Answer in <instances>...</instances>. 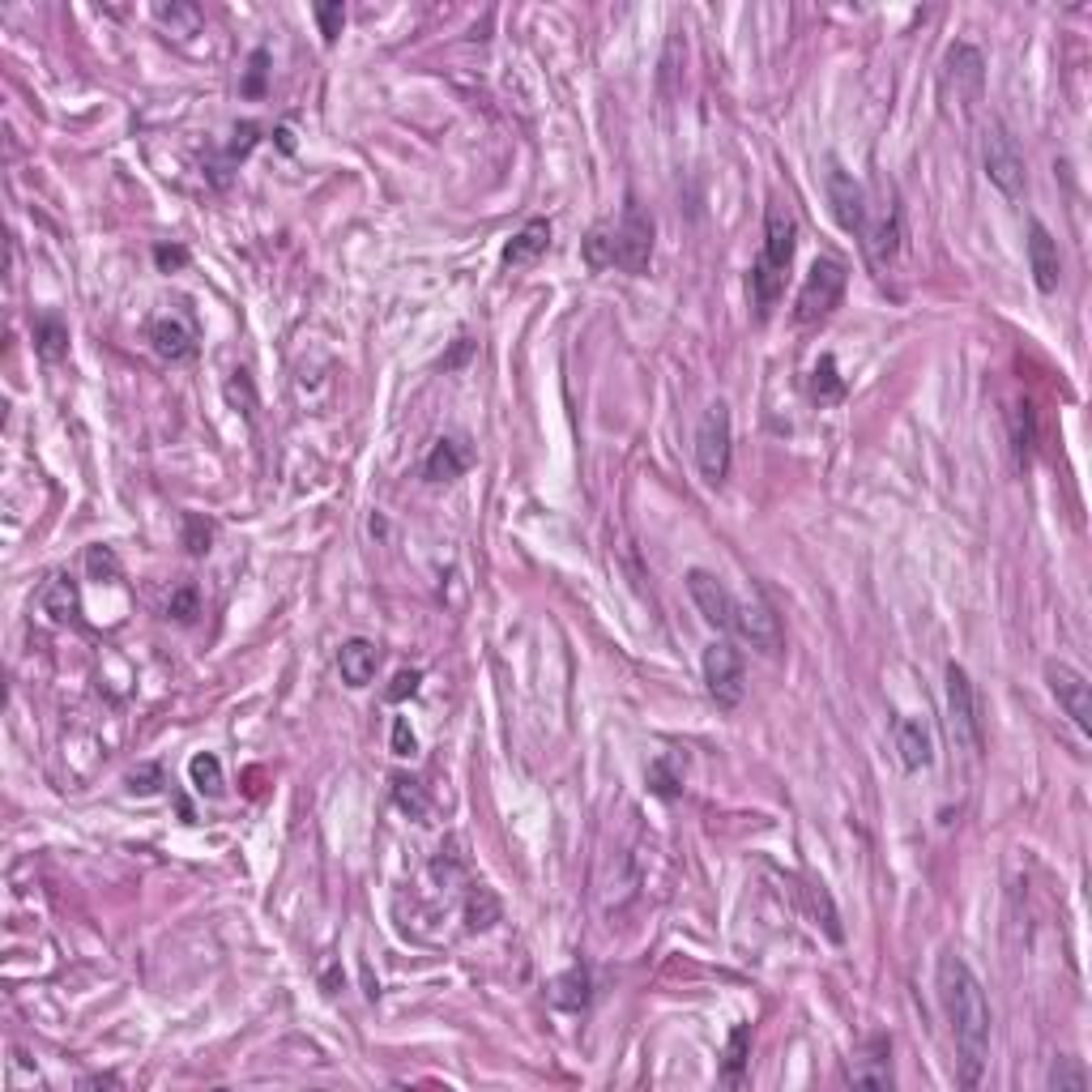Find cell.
Listing matches in <instances>:
<instances>
[{"mask_svg": "<svg viewBox=\"0 0 1092 1092\" xmlns=\"http://www.w3.org/2000/svg\"><path fill=\"white\" fill-rule=\"evenodd\" d=\"M935 990H939V1003H943V1016H947V1028H951V1041H955V1075H961L965 1088H977L982 1071H986V1059H990V1003H986V990H982L977 973L969 969V961H965V955H955V951L939 955Z\"/></svg>", "mask_w": 1092, "mask_h": 1092, "instance_id": "obj_1", "label": "cell"}, {"mask_svg": "<svg viewBox=\"0 0 1092 1092\" xmlns=\"http://www.w3.org/2000/svg\"><path fill=\"white\" fill-rule=\"evenodd\" d=\"M794 248H798V222L794 214L772 201L768 214H764V248L751 265V307H755V321H768L772 307H777L781 291H786V273L794 265Z\"/></svg>", "mask_w": 1092, "mask_h": 1092, "instance_id": "obj_2", "label": "cell"}, {"mask_svg": "<svg viewBox=\"0 0 1092 1092\" xmlns=\"http://www.w3.org/2000/svg\"><path fill=\"white\" fill-rule=\"evenodd\" d=\"M730 457H735V423H730V405L709 401L704 415L696 423V470L709 487H721L730 478Z\"/></svg>", "mask_w": 1092, "mask_h": 1092, "instance_id": "obj_3", "label": "cell"}, {"mask_svg": "<svg viewBox=\"0 0 1092 1092\" xmlns=\"http://www.w3.org/2000/svg\"><path fill=\"white\" fill-rule=\"evenodd\" d=\"M982 167H986V179L1003 193L1008 201H1024V189H1028V167H1024V154L1016 146V136L1003 120H990L986 124V136H982Z\"/></svg>", "mask_w": 1092, "mask_h": 1092, "instance_id": "obj_4", "label": "cell"}, {"mask_svg": "<svg viewBox=\"0 0 1092 1092\" xmlns=\"http://www.w3.org/2000/svg\"><path fill=\"white\" fill-rule=\"evenodd\" d=\"M845 282H849V273L837 256H815L806 278H802V291L794 299V321L815 325V321H824V316H833V307L845 295Z\"/></svg>", "mask_w": 1092, "mask_h": 1092, "instance_id": "obj_5", "label": "cell"}, {"mask_svg": "<svg viewBox=\"0 0 1092 1092\" xmlns=\"http://www.w3.org/2000/svg\"><path fill=\"white\" fill-rule=\"evenodd\" d=\"M947 730H951V743L969 751V755H982V717H977V692H973V678L965 666L947 662Z\"/></svg>", "mask_w": 1092, "mask_h": 1092, "instance_id": "obj_6", "label": "cell"}, {"mask_svg": "<svg viewBox=\"0 0 1092 1092\" xmlns=\"http://www.w3.org/2000/svg\"><path fill=\"white\" fill-rule=\"evenodd\" d=\"M700 670H704V688H709V696H713L717 709L730 713V709L743 704V696H747V670H743V653H739L735 641H713V645L704 649Z\"/></svg>", "mask_w": 1092, "mask_h": 1092, "instance_id": "obj_7", "label": "cell"}, {"mask_svg": "<svg viewBox=\"0 0 1092 1092\" xmlns=\"http://www.w3.org/2000/svg\"><path fill=\"white\" fill-rule=\"evenodd\" d=\"M862 252H867L871 269H888L900 252V240H904V226H900V209L892 197H867V218H862Z\"/></svg>", "mask_w": 1092, "mask_h": 1092, "instance_id": "obj_8", "label": "cell"}, {"mask_svg": "<svg viewBox=\"0 0 1092 1092\" xmlns=\"http://www.w3.org/2000/svg\"><path fill=\"white\" fill-rule=\"evenodd\" d=\"M653 260V218L641 209V201L627 197L623 218L615 226V265L623 273H645Z\"/></svg>", "mask_w": 1092, "mask_h": 1092, "instance_id": "obj_9", "label": "cell"}, {"mask_svg": "<svg viewBox=\"0 0 1092 1092\" xmlns=\"http://www.w3.org/2000/svg\"><path fill=\"white\" fill-rule=\"evenodd\" d=\"M1045 682H1050L1054 700L1063 704V713L1071 717V725L1079 735H1092V688L1088 678L1067 666V662H1045Z\"/></svg>", "mask_w": 1092, "mask_h": 1092, "instance_id": "obj_10", "label": "cell"}, {"mask_svg": "<svg viewBox=\"0 0 1092 1092\" xmlns=\"http://www.w3.org/2000/svg\"><path fill=\"white\" fill-rule=\"evenodd\" d=\"M688 594H692V602H696V611H700V619H704L709 627H717V631H730V627H735V602H739V598H735L713 572L692 568V572H688Z\"/></svg>", "mask_w": 1092, "mask_h": 1092, "instance_id": "obj_11", "label": "cell"}, {"mask_svg": "<svg viewBox=\"0 0 1092 1092\" xmlns=\"http://www.w3.org/2000/svg\"><path fill=\"white\" fill-rule=\"evenodd\" d=\"M824 189H828V205H833L837 226H841V231H853V235H858V231H862V218H867V189H862L841 163H828Z\"/></svg>", "mask_w": 1092, "mask_h": 1092, "instance_id": "obj_12", "label": "cell"}, {"mask_svg": "<svg viewBox=\"0 0 1092 1092\" xmlns=\"http://www.w3.org/2000/svg\"><path fill=\"white\" fill-rule=\"evenodd\" d=\"M730 631H739L743 641L751 649H760V653H777L781 649V619L772 615V606L760 594L747 598V602H735V627Z\"/></svg>", "mask_w": 1092, "mask_h": 1092, "instance_id": "obj_13", "label": "cell"}, {"mask_svg": "<svg viewBox=\"0 0 1092 1092\" xmlns=\"http://www.w3.org/2000/svg\"><path fill=\"white\" fill-rule=\"evenodd\" d=\"M1028 269L1033 282L1041 295H1054L1063 282V256H1059V240L1045 231L1041 222H1028Z\"/></svg>", "mask_w": 1092, "mask_h": 1092, "instance_id": "obj_14", "label": "cell"}, {"mask_svg": "<svg viewBox=\"0 0 1092 1092\" xmlns=\"http://www.w3.org/2000/svg\"><path fill=\"white\" fill-rule=\"evenodd\" d=\"M470 466H474L470 440L466 436H440L431 444V452L423 457V478L427 482H452V478H462Z\"/></svg>", "mask_w": 1092, "mask_h": 1092, "instance_id": "obj_15", "label": "cell"}, {"mask_svg": "<svg viewBox=\"0 0 1092 1092\" xmlns=\"http://www.w3.org/2000/svg\"><path fill=\"white\" fill-rule=\"evenodd\" d=\"M150 346H154L158 358L179 363V358H189L197 350V329H193L189 316H179V312L158 316V321L150 325Z\"/></svg>", "mask_w": 1092, "mask_h": 1092, "instance_id": "obj_16", "label": "cell"}, {"mask_svg": "<svg viewBox=\"0 0 1092 1092\" xmlns=\"http://www.w3.org/2000/svg\"><path fill=\"white\" fill-rule=\"evenodd\" d=\"M376 666H380V649L368 641V636H350V641L338 649V670H342L346 688H368L376 678Z\"/></svg>", "mask_w": 1092, "mask_h": 1092, "instance_id": "obj_17", "label": "cell"}, {"mask_svg": "<svg viewBox=\"0 0 1092 1092\" xmlns=\"http://www.w3.org/2000/svg\"><path fill=\"white\" fill-rule=\"evenodd\" d=\"M943 69H947V77H955V95H969V99L982 95L986 60H982V52L973 48V43H955V48L947 52V60H943Z\"/></svg>", "mask_w": 1092, "mask_h": 1092, "instance_id": "obj_18", "label": "cell"}, {"mask_svg": "<svg viewBox=\"0 0 1092 1092\" xmlns=\"http://www.w3.org/2000/svg\"><path fill=\"white\" fill-rule=\"evenodd\" d=\"M896 751H900V764H904L909 772L930 768L935 747H930V730H926L918 717H896Z\"/></svg>", "mask_w": 1092, "mask_h": 1092, "instance_id": "obj_19", "label": "cell"}, {"mask_svg": "<svg viewBox=\"0 0 1092 1092\" xmlns=\"http://www.w3.org/2000/svg\"><path fill=\"white\" fill-rule=\"evenodd\" d=\"M546 248H551V222L546 218H529L521 231L508 240V248H504V265L508 269H517V265H533Z\"/></svg>", "mask_w": 1092, "mask_h": 1092, "instance_id": "obj_20", "label": "cell"}, {"mask_svg": "<svg viewBox=\"0 0 1092 1092\" xmlns=\"http://www.w3.org/2000/svg\"><path fill=\"white\" fill-rule=\"evenodd\" d=\"M845 1079H849L853 1088H892L896 1079H892V1063H888V1041L875 1037V1041H871V1054L858 1059Z\"/></svg>", "mask_w": 1092, "mask_h": 1092, "instance_id": "obj_21", "label": "cell"}, {"mask_svg": "<svg viewBox=\"0 0 1092 1092\" xmlns=\"http://www.w3.org/2000/svg\"><path fill=\"white\" fill-rule=\"evenodd\" d=\"M43 611L52 615V623H69V619H77V611H81V598H77V580L73 576H52L48 585H43Z\"/></svg>", "mask_w": 1092, "mask_h": 1092, "instance_id": "obj_22", "label": "cell"}, {"mask_svg": "<svg viewBox=\"0 0 1092 1092\" xmlns=\"http://www.w3.org/2000/svg\"><path fill=\"white\" fill-rule=\"evenodd\" d=\"M34 350H39V358H48V363L69 354V325L60 321V316H39V321H34Z\"/></svg>", "mask_w": 1092, "mask_h": 1092, "instance_id": "obj_23", "label": "cell"}, {"mask_svg": "<svg viewBox=\"0 0 1092 1092\" xmlns=\"http://www.w3.org/2000/svg\"><path fill=\"white\" fill-rule=\"evenodd\" d=\"M806 896H811V918L819 922L828 930V939L833 943H841L845 939V930H841V914H837V904H833V892H828V884L824 879H811L806 884Z\"/></svg>", "mask_w": 1092, "mask_h": 1092, "instance_id": "obj_24", "label": "cell"}, {"mask_svg": "<svg viewBox=\"0 0 1092 1092\" xmlns=\"http://www.w3.org/2000/svg\"><path fill=\"white\" fill-rule=\"evenodd\" d=\"M1008 419H1012V448H1016V462L1028 466L1033 444H1037V415H1033V401H1016Z\"/></svg>", "mask_w": 1092, "mask_h": 1092, "instance_id": "obj_25", "label": "cell"}, {"mask_svg": "<svg viewBox=\"0 0 1092 1092\" xmlns=\"http://www.w3.org/2000/svg\"><path fill=\"white\" fill-rule=\"evenodd\" d=\"M841 397H845V380H841V372H837V358L824 354V358L815 363V372H811V401L837 405Z\"/></svg>", "mask_w": 1092, "mask_h": 1092, "instance_id": "obj_26", "label": "cell"}, {"mask_svg": "<svg viewBox=\"0 0 1092 1092\" xmlns=\"http://www.w3.org/2000/svg\"><path fill=\"white\" fill-rule=\"evenodd\" d=\"M589 990H594V982H589V969L576 965V969H568L564 977H555V994H551V998H555L560 1008H568V1012H580V1008H589V998H594Z\"/></svg>", "mask_w": 1092, "mask_h": 1092, "instance_id": "obj_27", "label": "cell"}, {"mask_svg": "<svg viewBox=\"0 0 1092 1092\" xmlns=\"http://www.w3.org/2000/svg\"><path fill=\"white\" fill-rule=\"evenodd\" d=\"M189 781H193V790H197V794H209V798H218V794L226 790V777H222V760H218L214 751H201V755H193V760H189Z\"/></svg>", "mask_w": 1092, "mask_h": 1092, "instance_id": "obj_28", "label": "cell"}, {"mask_svg": "<svg viewBox=\"0 0 1092 1092\" xmlns=\"http://www.w3.org/2000/svg\"><path fill=\"white\" fill-rule=\"evenodd\" d=\"M499 922V900L491 888L474 884L470 888V900H466V930H491Z\"/></svg>", "mask_w": 1092, "mask_h": 1092, "instance_id": "obj_29", "label": "cell"}, {"mask_svg": "<svg viewBox=\"0 0 1092 1092\" xmlns=\"http://www.w3.org/2000/svg\"><path fill=\"white\" fill-rule=\"evenodd\" d=\"M747 1050H751V1028L739 1024L725 1041V1063H721V1079L725 1084H739L743 1079V1067H747Z\"/></svg>", "mask_w": 1092, "mask_h": 1092, "instance_id": "obj_30", "label": "cell"}, {"mask_svg": "<svg viewBox=\"0 0 1092 1092\" xmlns=\"http://www.w3.org/2000/svg\"><path fill=\"white\" fill-rule=\"evenodd\" d=\"M580 256H585V265L594 269V273L611 269V265H615V231H606V226H594V231L585 235V244H580Z\"/></svg>", "mask_w": 1092, "mask_h": 1092, "instance_id": "obj_31", "label": "cell"}, {"mask_svg": "<svg viewBox=\"0 0 1092 1092\" xmlns=\"http://www.w3.org/2000/svg\"><path fill=\"white\" fill-rule=\"evenodd\" d=\"M393 798H397V806L409 815V819H427V811H431V802H427V790L419 786V781H409V777H393Z\"/></svg>", "mask_w": 1092, "mask_h": 1092, "instance_id": "obj_32", "label": "cell"}, {"mask_svg": "<svg viewBox=\"0 0 1092 1092\" xmlns=\"http://www.w3.org/2000/svg\"><path fill=\"white\" fill-rule=\"evenodd\" d=\"M154 18L163 26H171V34H197V26H201V9L197 5H158Z\"/></svg>", "mask_w": 1092, "mask_h": 1092, "instance_id": "obj_33", "label": "cell"}, {"mask_svg": "<svg viewBox=\"0 0 1092 1092\" xmlns=\"http://www.w3.org/2000/svg\"><path fill=\"white\" fill-rule=\"evenodd\" d=\"M1050 1088H1054V1092H1084V1088H1088L1084 1063H1079V1059H1059V1063L1050 1067Z\"/></svg>", "mask_w": 1092, "mask_h": 1092, "instance_id": "obj_34", "label": "cell"}, {"mask_svg": "<svg viewBox=\"0 0 1092 1092\" xmlns=\"http://www.w3.org/2000/svg\"><path fill=\"white\" fill-rule=\"evenodd\" d=\"M265 77H269V52H265V48H256V52L248 56V73H244L240 90H244L248 99H260V95H265Z\"/></svg>", "mask_w": 1092, "mask_h": 1092, "instance_id": "obj_35", "label": "cell"}, {"mask_svg": "<svg viewBox=\"0 0 1092 1092\" xmlns=\"http://www.w3.org/2000/svg\"><path fill=\"white\" fill-rule=\"evenodd\" d=\"M312 14H316V22H321V34H325V43H338V34H342V26H346V5H342V0H329V5H316Z\"/></svg>", "mask_w": 1092, "mask_h": 1092, "instance_id": "obj_36", "label": "cell"}, {"mask_svg": "<svg viewBox=\"0 0 1092 1092\" xmlns=\"http://www.w3.org/2000/svg\"><path fill=\"white\" fill-rule=\"evenodd\" d=\"M209 538H214V525L201 521L197 513L184 517V546H189V555H205L209 551Z\"/></svg>", "mask_w": 1092, "mask_h": 1092, "instance_id": "obj_37", "label": "cell"}, {"mask_svg": "<svg viewBox=\"0 0 1092 1092\" xmlns=\"http://www.w3.org/2000/svg\"><path fill=\"white\" fill-rule=\"evenodd\" d=\"M85 568H90V576H95V580H111L120 572V560H116L111 546H90Z\"/></svg>", "mask_w": 1092, "mask_h": 1092, "instance_id": "obj_38", "label": "cell"}, {"mask_svg": "<svg viewBox=\"0 0 1092 1092\" xmlns=\"http://www.w3.org/2000/svg\"><path fill=\"white\" fill-rule=\"evenodd\" d=\"M649 786H653V794H662V798H674L678 794V777L670 772V760H653L649 764Z\"/></svg>", "mask_w": 1092, "mask_h": 1092, "instance_id": "obj_39", "label": "cell"}, {"mask_svg": "<svg viewBox=\"0 0 1092 1092\" xmlns=\"http://www.w3.org/2000/svg\"><path fill=\"white\" fill-rule=\"evenodd\" d=\"M167 615H175L179 623H189V619L197 615V589H193V585H184V589H179V594H171V602H167Z\"/></svg>", "mask_w": 1092, "mask_h": 1092, "instance_id": "obj_40", "label": "cell"}, {"mask_svg": "<svg viewBox=\"0 0 1092 1092\" xmlns=\"http://www.w3.org/2000/svg\"><path fill=\"white\" fill-rule=\"evenodd\" d=\"M419 751V739H415V730H409V721L405 717H397L393 721V755H415Z\"/></svg>", "mask_w": 1092, "mask_h": 1092, "instance_id": "obj_41", "label": "cell"}, {"mask_svg": "<svg viewBox=\"0 0 1092 1092\" xmlns=\"http://www.w3.org/2000/svg\"><path fill=\"white\" fill-rule=\"evenodd\" d=\"M128 781H132V794H154V790H158V781H163V772H158L154 764H142V768H136Z\"/></svg>", "mask_w": 1092, "mask_h": 1092, "instance_id": "obj_42", "label": "cell"}, {"mask_svg": "<svg viewBox=\"0 0 1092 1092\" xmlns=\"http://www.w3.org/2000/svg\"><path fill=\"white\" fill-rule=\"evenodd\" d=\"M419 678H423L419 670H401V674L393 678V688H389L384 696H389V700H405V696H415V692H419Z\"/></svg>", "mask_w": 1092, "mask_h": 1092, "instance_id": "obj_43", "label": "cell"}, {"mask_svg": "<svg viewBox=\"0 0 1092 1092\" xmlns=\"http://www.w3.org/2000/svg\"><path fill=\"white\" fill-rule=\"evenodd\" d=\"M256 132H260V128H256L252 120H244V124L235 128V142H231V158H244V154H248V150L256 146Z\"/></svg>", "mask_w": 1092, "mask_h": 1092, "instance_id": "obj_44", "label": "cell"}, {"mask_svg": "<svg viewBox=\"0 0 1092 1092\" xmlns=\"http://www.w3.org/2000/svg\"><path fill=\"white\" fill-rule=\"evenodd\" d=\"M154 260H158L163 269H171V265H184L189 252H184V248H167V244H163V248H154Z\"/></svg>", "mask_w": 1092, "mask_h": 1092, "instance_id": "obj_45", "label": "cell"}, {"mask_svg": "<svg viewBox=\"0 0 1092 1092\" xmlns=\"http://www.w3.org/2000/svg\"><path fill=\"white\" fill-rule=\"evenodd\" d=\"M466 354H470V338H462V342H457V350H452V354L444 358V368H457V363H462Z\"/></svg>", "mask_w": 1092, "mask_h": 1092, "instance_id": "obj_46", "label": "cell"}, {"mask_svg": "<svg viewBox=\"0 0 1092 1092\" xmlns=\"http://www.w3.org/2000/svg\"><path fill=\"white\" fill-rule=\"evenodd\" d=\"M99 1084H120V1079H116V1075H90V1079H85V1088H99Z\"/></svg>", "mask_w": 1092, "mask_h": 1092, "instance_id": "obj_47", "label": "cell"}]
</instances>
